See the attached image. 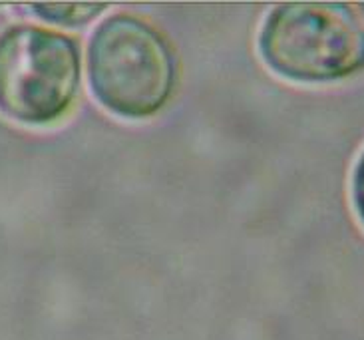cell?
I'll list each match as a JSON object with an SVG mask.
<instances>
[{
  "instance_id": "277c9868",
  "label": "cell",
  "mask_w": 364,
  "mask_h": 340,
  "mask_svg": "<svg viewBox=\"0 0 364 340\" xmlns=\"http://www.w3.org/2000/svg\"><path fill=\"white\" fill-rule=\"evenodd\" d=\"M108 4H98V2H44V4H32L34 12L40 18L62 24V26H80L88 24L94 20Z\"/></svg>"
},
{
  "instance_id": "5b68a950",
  "label": "cell",
  "mask_w": 364,
  "mask_h": 340,
  "mask_svg": "<svg viewBox=\"0 0 364 340\" xmlns=\"http://www.w3.org/2000/svg\"><path fill=\"white\" fill-rule=\"evenodd\" d=\"M353 203L360 221L364 223V152L360 159L356 161L355 174H353Z\"/></svg>"
},
{
  "instance_id": "7a4b0ae2",
  "label": "cell",
  "mask_w": 364,
  "mask_h": 340,
  "mask_svg": "<svg viewBox=\"0 0 364 340\" xmlns=\"http://www.w3.org/2000/svg\"><path fill=\"white\" fill-rule=\"evenodd\" d=\"M88 78L94 96L109 112L154 116L173 94L176 56L168 40L146 20L114 14L90 40Z\"/></svg>"
},
{
  "instance_id": "3957f363",
  "label": "cell",
  "mask_w": 364,
  "mask_h": 340,
  "mask_svg": "<svg viewBox=\"0 0 364 340\" xmlns=\"http://www.w3.org/2000/svg\"><path fill=\"white\" fill-rule=\"evenodd\" d=\"M80 86L76 40L38 26H10L0 34V112L28 126L64 116Z\"/></svg>"
},
{
  "instance_id": "6da1fadb",
  "label": "cell",
  "mask_w": 364,
  "mask_h": 340,
  "mask_svg": "<svg viewBox=\"0 0 364 340\" xmlns=\"http://www.w3.org/2000/svg\"><path fill=\"white\" fill-rule=\"evenodd\" d=\"M259 52L283 78L336 82L364 70V24L343 2H285L267 16Z\"/></svg>"
},
{
  "instance_id": "8992f818",
  "label": "cell",
  "mask_w": 364,
  "mask_h": 340,
  "mask_svg": "<svg viewBox=\"0 0 364 340\" xmlns=\"http://www.w3.org/2000/svg\"><path fill=\"white\" fill-rule=\"evenodd\" d=\"M360 9H363V12H364V2H363V4H360Z\"/></svg>"
}]
</instances>
